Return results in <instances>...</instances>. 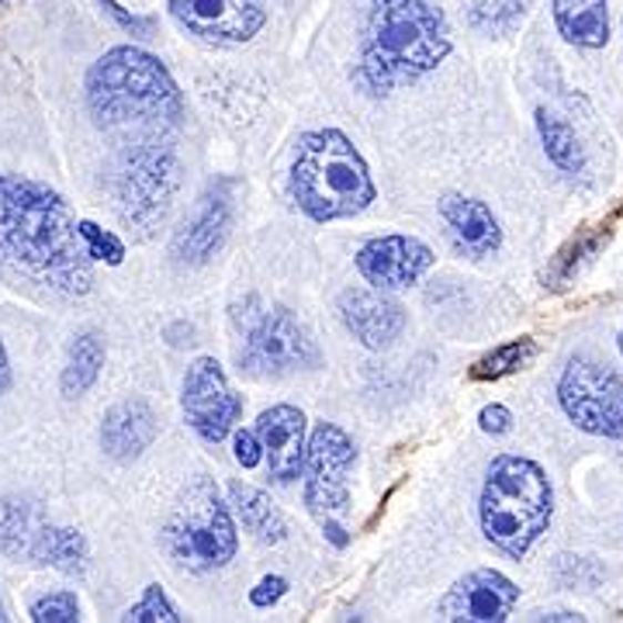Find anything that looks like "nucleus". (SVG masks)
<instances>
[{
  "label": "nucleus",
  "mask_w": 623,
  "mask_h": 623,
  "mask_svg": "<svg viewBox=\"0 0 623 623\" xmlns=\"http://www.w3.org/2000/svg\"><path fill=\"white\" fill-rule=\"evenodd\" d=\"M0 253L60 295H88L94 264L60 191L0 174Z\"/></svg>",
  "instance_id": "nucleus-1"
},
{
  "label": "nucleus",
  "mask_w": 623,
  "mask_h": 623,
  "mask_svg": "<svg viewBox=\"0 0 623 623\" xmlns=\"http://www.w3.org/2000/svg\"><path fill=\"white\" fill-rule=\"evenodd\" d=\"M88 108L101 129L135 132L150 143V135L160 129L177 125L184 101L174 76L156 55L135 45H119L91 67Z\"/></svg>",
  "instance_id": "nucleus-2"
},
{
  "label": "nucleus",
  "mask_w": 623,
  "mask_h": 623,
  "mask_svg": "<svg viewBox=\"0 0 623 623\" xmlns=\"http://www.w3.org/2000/svg\"><path fill=\"white\" fill-rule=\"evenodd\" d=\"M447 52V21L427 0H375L360 49V80L375 94H388L399 83L437 70Z\"/></svg>",
  "instance_id": "nucleus-3"
},
{
  "label": "nucleus",
  "mask_w": 623,
  "mask_h": 623,
  "mask_svg": "<svg viewBox=\"0 0 623 623\" xmlns=\"http://www.w3.org/2000/svg\"><path fill=\"white\" fill-rule=\"evenodd\" d=\"M292 194L316 222L354 218L375 202V181L364 156L344 132L319 129L298 139L292 163Z\"/></svg>",
  "instance_id": "nucleus-4"
},
{
  "label": "nucleus",
  "mask_w": 623,
  "mask_h": 623,
  "mask_svg": "<svg viewBox=\"0 0 623 623\" xmlns=\"http://www.w3.org/2000/svg\"><path fill=\"white\" fill-rule=\"evenodd\" d=\"M554 496L541 464L517 455H499L489 464L478 499L481 533L489 537V544L520 561L548 530Z\"/></svg>",
  "instance_id": "nucleus-5"
},
{
  "label": "nucleus",
  "mask_w": 623,
  "mask_h": 623,
  "mask_svg": "<svg viewBox=\"0 0 623 623\" xmlns=\"http://www.w3.org/2000/svg\"><path fill=\"white\" fill-rule=\"evenodd\" d=\"M163 548L170 561L187 572H215L233 561L239 537L212 478H194L181 492L174 513L163 527Z\"/></svg>",
  "instance_id": "nucleus-6"
},
{
  "label": "nucleus",
  "mask_w": 623,
  "mask_h": 623,
  "mask_svg": "<svg viewBox=\"0 0 623 623\" xmlns=\"http://www.w3.org/2000/svg\"><path fill=\"white\" fill-rule=\"evenodd\" d=\"M323 364V354L308 329L292 316L288 308H264L253 312L243 326L239 347V371L249 378H280L292 371H312Z\"/></svg>",
  "instance_id": "nucleus-7"
},
{
  "label": "nucleus",
  "mask_w": 623,
  "mask_h": 623,
  "mask_svg": "<svg viewBox=\"0 0 623 623\" xmlns=\"http://www.w3.org/2000/svg\"><path fill=\"white\" fill-rule=\"evenodd\" d=\"M177 187V163L174 153L163 150L160 143H139L129 150L115 174H111V194H115V208L125 222L153 225L166 215L170 197Z\"/></svg>",
  "instance_id": "nucleus-8"
},
{
  "label": "nucleus",
  "mask_w": 623,
  "mask_h": 623,
  "mask_svg": "<svg viewBox=\"0 0 623 623\" xmlns=\"http://www.w3.org/2000/svg\"><path fill=\"white\" fill-rule=\"evenodd\" d=\"M561 409L592 437L623 440V378L592 360H572L558 381Z\"/></svg>",
  "instance_id": "nucleus-9"
},
{
  "label": "nucleus",
  "mask_w": 623,
  "mask_h": 623,
  "mask_svg": "<svg viewBox=\"0 0 623 623\" xmlns=\"http://www.w3.org/2000/svg\"><path fill=\"white\" fill-rule=\"evenodd\" d=\"M357 461V447L354 440L336 427V422H319L316 433L308 440L305 450V505L316 517L333 520L336 513H344L350 505V489H347V474Z\"/></svg>",
  "instance_id": "nucleus-10"
},
{
  "label": "nucleus",
  "mask_w": 623,
  "mask_h": 623,
  "mask_svg": "<svg viewBox=\"0 0 623 623\" xmlns=\"http://www.w3.org/2000/svg\"><path fill=\"white\" fill-rule=\"evenodd\" d=\"M181 409L187 427L205 443H222L236 430V422L243 416V399L233 391L215 357H197L184 375Z\"/></svg>",
  "instance_id": "nucleus-11"
},
{
  "label": "nucleus",
  "mask_w": 623,
  "mask_h": 623,
  "mask_svg": "<svg viewBox=\"0 0 623 623\" xmlns=\"http://www.w3.org/2000/svg\"><path fill=\"white\" fill-rule=\"evenodd\" d=\"M174 21L212 45H243L267 21V0H166Z\"/></svg>",
  "instance_id": "nucleus-12"
},
{
  "label": "nucleus",
  "mask_w": 623,
  "mask_h": 623,
  "mask_svg": "<svg viewBox=\"0 0 623 623\" xmlns=\"http://www.w3.org/2000/svg\"><path fill=\"white\" fill-rule=\"evenodd\" d=\"M517 603H520V589L502 572L478 569L450 585L437 613L440 620H455V623H499L513 613Z\"/></svg>",
  "instance_id": "nucleus-13"
},
{
  "label": "nucleus",
  "mask_w": 623,
  "mask_h": 623,
  "mask_svg": "<svg viewBox=\"0 0 623 623\" xmlns=\"http://www.w3.org/2000/svg\"><path fill=\"white\" fill-rule=\"evenodd\" d=\"M433 267V249L412 236H378L357 249V270L375 288H409Z\"/></svg>",
  "instance_id": "nucleus-14"
},
{
  "label": "nucleus",
  "mask_w": 623,
  "mask_h": 623,
  "mask_svg": "<svg viewBox=\"0 0 623 623\" xmlns=\"http://www.w3.org/2000/svg\"><path fill=\"white\" fill-rule=\"evenodd\" d=\"M339 319H344L347 333L364 344L367 350H385L406 329V308L378 292L367 288H350L339 295Z\"/></svg>",
  "instance_id": "nucleus-15"
},
{
  "label": "nucleus",
  "mask_w": 623,
  "mask_h": 623,
  "mask_svg": "<svg viewBox=\"0 0 623 623\" xmlns=\"http://www.w3.org/2000/svg\"><path fill=\"white\" fill-rule=\"evenodd\" d=\"M257 433L264 440L267 471L277 486H288L305 464V416L295 406H274L261 412Z\"/></svg>",
  "instance_id": "nucleus-16"
},
{
  "label": "nucleus",
  "mask_w": 623,
  "mask_h": 623,
  "mask_svg": "<svg viewBox=\"0 0 623 623\" xmlns=\"http://www.w3.org/2000/svg\"><path fill=\"white\" fill-rule=\"evenodd\" d=\"M440 218L447 222L450 239H455L468 257H489L502 243V229L492 208L478 197L447 194L440 202Z\"/></svg>",
  "instance_id": "nucleus-17"
},
{
  "label": "nucleus",
  "mask_w": 623,
  "mask_h": 623,
  "mask_svg": "<svg viewBox=\"0 0 623 623\" xmlns=\"http://www.w3.org/2000/svg\"><path fill=\"white\" fill-rule=\"evenodd\" d=\"M156 440V416L143 399L111 406L101 419V447L108 458L132 461Z\"/></svg>",
  "instance_id": "nucleus-18"
},
{
  "label": "nucleus",
  "mask_w": 623,
  "mask_h": 623,
  "mask_svg": "<svg viewBox=\"0 0 623 623\" xmlns=\"http://www.w3.org/2000/svg\"><path fill=\"white\" fill-rule=\"evenodd\" d=\"M225 236H229V202L222 194H205L174 236V257L181 264H205Z\"/></svg>",
  "instance_id": "nucleus-19"
},
{
  "label": "nucleus",
  "mask_w": 623,
  "mask_h": 623,
  "mask_svg": "<svg viewBox=\"0 0 623 623\" xmlns=\"http://www.w3.org/2000/svg\"><path fill=\"white\" fill-rule=\"evenodd\" d=\"M554 24L564 42L603 49L610 39V0H554Z\"/></svg>",
  "instance_id": "nucleus-20"
},
{
  "label": "nucleus",
  "mask_w": 623,
  "mask_h": 623,
  "mask_svg": "<svg viewBox=\"0 0 623 623\" xmlns=\"http://www.w3.org/2000/svg\"><path fill=\"white\" fill-rule=\"evenodd\" d=\"M45 520L28 499H0V551L14 561L35 564V548Z\"/></svg>",
  "instance_id": "nucleus-21"
},
{
  "label": "nucleus",
  "mask_w": 623,
  "mask_h": 623,
  "mask_svg": "<svg viewBox=\"0 0 623 623\" xmlns=\"http://www.w3.org/2000/svg\"><path fill=\"white\" fill-rule=\"evenodd\" d=\"M35 564H49V569L63 572L70 579H83L88 575V564H91V551L88 541H83V533L70 530V527H42L39 537V548H35Z\"/></svg>",
  "instance_id": "nucleus-22"
},
{
  "label": "nucleus",
  "mask_w": 623,
  "mask_h": 623,
  "mask_svg": "<svg viewBox=\"0 0 623 623\" xmlns=\"http://www.w3.org/2000/svg\"><path fill=\"white\" fill-rule=\"evenodd\" d=\"M233 496V509L236 517L243 520V527L257 537L261 544H280L288 537V523L285 517L277 513V505L253 486H243V481H236V486L229 489Z\"/></svg>",
  "instance_id": "nucleus-23"
},
{
  "label": "nucleus",
  "mask_w": 623,
  "mask_h": 623,
  "mask_svg": "<svg viewBox=\"0 0 623 623\" xmlns=\"http://www.w3.org/2000/svg\"><path fill=\"white\" fill-rule=\"evenodd\" d=\"M101 367H104V339L94 329L73 336L70 357H67V367H63V381H60L67 399H80V395H88L101 378Z\"/></svg>",
  "instance_id": "nucleus-24"
},
{
  "label": "nucleus",
  "mask_w": 623,
  "mask_h": 623,
  "mask_svg": "<svg viewBox=\"0 0 623 623\" xmlns=\"http://www.w3.org/2000/svg\"><path fill=\"white\" fill-rule=\"evenodd\" d=\"M537 132H541L544 153L554 166H561L564 174H582L585 156H582V146H579V139L569 122H561L558 115H548L541 108L537 111Z\"/></svg>",
  "instance_id": "nucleus-25"
},
{
  "label": "nucleus",
  "mask_w": 623,
  "mask_h": 623,
  "mask_svg": "<svg viewBox=\"0 0 623 623\" xmlns=\"http://www.w3.org/2000/svg\"><path fill=\"white\" fill-rule=\"evenodd\" d=\"M533 354H537V344L523 336V339H513V344L496 347L489 357H481L468 375H471V381H499L505 375H517L520 367H527L533 360Z\"/></svg>",
  "instance_id": "nucleus-26"
},
{
  "label": "nucleus",
  "mask_w": 623,
  "mask_h": 623,
  "mask_svg": "<svg viewBox=\"0 0 623 623\" xmlns=\"http://www.w3.org/2000/svg\"><path fill=\"white\" fill-rule=\"evenodd\" d=\"M530 4L533 0H468V21L481 28V32L502 35L523 21Z\"/></svg>",
  "instance_id": "nucleus-27"
},
{
  "label": "nucleus",
  "mask_w": 623,
  "mask_h": 623,
  "mask_svg": "<svg viewBox=\"0 0 623 623\" xmlns=\"http://www.w3.org/2000/svg\"><path fill=\"white\" fill-rule=\"evenodd\" d=\"M28 616L35 623H76L80 620V600L76 592L60 589V592H45L32 606H28Z\"/></svg>",
  "instance_id": "nucleus-28"
},
{
  "label": "nucleus",
  "mask_w": 623,
  "mask_h": 623,
  "mask_svg": "<svg viewBox=\"0 0 623 623\" xmlns=\"http://www.w3.org/2000/svg\"><path fill=\"white\" fill-rule=\"evenodd\" d=\"M80 236H83V243H88L91 261H104V264H111V267H119V264L125 261L122 239H119L115 233H104L101 225H94V222L83 218V222H80Z\"/></svg>",
  "instance_id": "nucleus-29"
},
{
  "label": "nucleus",
  "mask_w": 623,
  "mask_h": 623,
  "mask_svg": "<svg viewBox=\"0 0 623 623\" xmlns=\"http://www.w3.org/2000/svg\"><path fill=\"white\" fill-rule=\"evenodd\" d=\"M122 620H129V623H177L181 616H177V610L170 606V600L163 596V589L160 585H146V596L139 600Z\"/></svg>",
  "instance_id": "nucleus-30"
},
{
  "label": "nucleus",
  "mask_w": 623,
  "mask_h": 623,
  "mask_svg": "<svg viewBox=\"0 0 623 623\" xmlns=\"http://www.w3.org/2000/svg\"><path fill=\"white\" fill-rule=\"evenodd\" d=\"M606 236H589V239H582V243H575V246H569V249H564L561 253V257L554 261V267H551V288H564L561 285V280H569L575 270H579V264H585L589 257H592V253H596L600 249V243H603Z\"/></svg>",
  "instance_id": "nucleus-31"
},
{
  "label": "nucleus",
  "mask_w": 623,
  "mask_h": 623,
  "mask_svg": "<svg viewBox=\"0 0 623 623\" xmlns=\"http://www.w3.org/2000/svg\"><path fill=\"white\" fill-rule=\"evenodd\" d=\"M285 592H288V579H280V575H267V579H261L257 585H253V592H249V603L257 606V610H267V606H274V603L285 600Z\"/></svg>",
  "instance_id": "nucleus-32"
},
{
  "label": "nucleus",
  "mask_w": 623,
  "mask_h": 623,
  "mask_svg": "<svg viewBox=\"0 0 623 623\" xmlns=\"http://www.w3.org/2000/svg\"><path fill=\"white\" fill-rule=\"evenodd\" d=\"M233 447H236V461L243 468H257L264 461V440H261L257 430H253V433L249 430H236Z\"/></svg>",
  "instance_id": "nucleus-33"
},
{
  "label": "nucleus",
  "mask_w": 623,
  "mask_h": 623,
  "mask_svg": "<svg viewBox=\"0 0 623 623\" xmlns=\"http://www.w3.org/2000/svg\"><path fill=\"white\" fill-rule=\"evenodd\" d=\"M478 427L492 437H502V433L513 430V412H509L505 406H486L478 412Z\"/></svg>",
  "instance_id": "nucleus-34"
},
{
  "label": "nucleus",
  "mask_w": 623,
  "mask_h": 623,
  "mask_svg": "<svg viewBox=\"0 0 623 623\" xmlns=\"http://www.w3.org/2000/svg\"><path fill=\"white\" fill-rule=\"evenodd\" d=\"M101 4H104V11H108L111 18H115V21L125 28V32H132V35H139V39H150V32H153V21H150V18H135V14L122 11L115 0H101Z\"/></svg>",
  "instance_id": "nucleus-35"
},
{
  "label": "nucleus",
  "mask_w": 623,
  "mask_h": 623,
  "mask_svg": "<svg viewBox=\"0 0 623 623\" xmlns=\"http://www.w3.org/2000/svg\"><path fill=\"white\" fill-rule=\"evenodd\" d=\"M323 530H326V537L336 544V548H347V530L339 527V523H333V520H323Z\"/></svg>",
  "instance_id": "nucleus-36"
},
{
  "label": "nucleus",
  "mask_w": 623,
  "mask_h": 623,
  "mask_svg": "<svg viewBox=\"0 0 623 623\" xmlns=\"http://www.w3.org/2000/svg\"><path fill=\"white\" fill-rule=\"evenodd\" d=\"M8 385H11V360H8L4 344H0V395L8 391Z\"/></svg>",
  "instance_id": "nucleus-37"
},
{
  "label": "nucleus",
  "mask_w": 623,
  "mask_h": 623,
  "mask_svg": "<svg viewBox=\"0 0 623 623\" xmlns=\"http://www.w3.org/2000/svg\"><path fill=\"white\" fill-rule=\"evenodd\" d=\"M537 620H585L579 613H548V616H537Z\"/></svg>",
  "instance_id": "nucleus-38"
},
{
  "label": "nucleus",
  "mask_w": 623,
  "mask_h": 623,
  "mask_svg": "<svg viewBox=\"0 0 623 623\" xmlns=\"http://www.w3.org/2000/svg\"><path fill=\"white\" fill-rule=\"evenodd\" d=\"M8 620V610H4V603H0V623H4Z\"/></svg>",
  "instance_id": "nucleus-39"
},
{
  "label": "nucleus",
  "mask_w": 623,
  "mask_h": 623,
  "mask_svg": "<svg viewBox=\"0 0 623 623\" xmlns=\"http://www.w3.org/2000/svg\"><path fill=\"white\" fill-rule=\"evenodd\" d=\"M620 354H623V333H620Z\"/></svg>",
  "instance_id": "nucleus-40"
},
{
  "label": "nucleus",
  "mask_w": 623,
  "mask_h": 623,
  "mask_svg": "<svg viewBox=\"0 0 623 623\" xmlns=\"http://www.w3.org/2000/svg\"><path fill=\"white\" fill-rule=\"evenodd\" d=\"M0 4H8V0H0Z\"/></svg>",
  "instance_id": "nucleus-41"
}]
</instances>
